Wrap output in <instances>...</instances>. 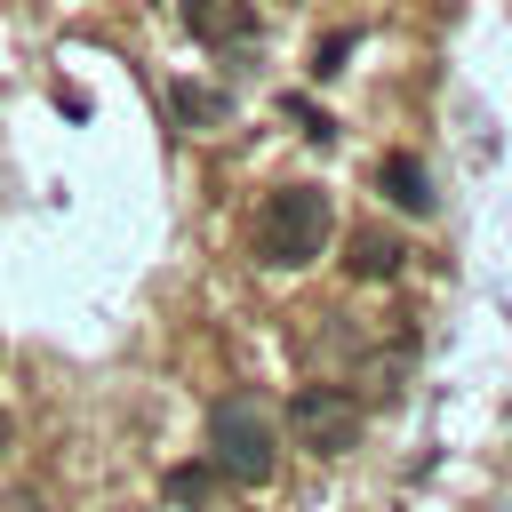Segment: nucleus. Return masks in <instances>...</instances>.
I'll use <instances>...</instances> for the list:
<instances>
[{"label": "nucleus", "instance_id": "20e7f679", "mask_svg": "<svg viewBox=\"0 0 512 512\" xmlns=\"http://www.w3.org/2000/svg\"><path fill=\"white\" fill-rule=\"evenodd\" d=\"M176 16H184V32L208 40V48H240V40L256 32V0H176Z\"/></svg>", "mask_w": 512, "mask_h": 512}, {"label": "nucleus", "instance_id": "6e6552de", "mask_svg": "<svg viewBox=\"0 0 512 512\" xmlns=\"http://www.w3.org/2000/svg\"><path fill=\"white\" fill-rule=\"evenodd\" d=\"M208 488H216V464H176V472L160 480V496H168V504H192V512L208 504Z\"/></svg>", "mask_w": 512, "mask_h": 512}, {"label": "nucleus", "instance_id": "39448f33", "mask_svg": "<svg viewBox=\"0 0 512 512\" xmlns=\"http://www.w3.org/2000/svg\"><path fill=\"white\" fill-rule=\"evenodd\" d=\"M376 192H384L392 208H408V216H424V208H432V176H424V160H416V152L376 160Z\"/></svg>", "mask_w": 512, "mask_h": 512}, {"label": "nucleus", "instance_id": "f257e3e1", "mask_svg": "<svg viewBox=\"0 0 512 512\" xmlns=\"http://www.w3.org/2000/svg\"><path fill=\"white\" fill-rule=\"evenodd\" d=\"M328 232H336V208H328L320 184H280V192L256 208V256H264L272 272L312 264V256L328 248Z\"/></svg>", "mask_w": 512, "mask_h": 512}, {"label": "nucleus", "instance_id": "1a4fd4ad", "mask_svg": "<svg viewBox=\"0 0 512 512\" xmlns=\"http://www.w3.org/2000/svg\"><path fill=\"white\" fill-rule=\"evenodd\" d=\"M0 512H48V504H40V496H16V504H0Z\"/></svg>", "mask_w": 512, "mask_h": 512}, {"label": "nucleus", "instance_id": "f03ea898", "mask_svg": "<svg viewBox=\"0 0 512 512\" xmlns=\"http://www.w3.org/2000/svg\"><path fill=\"white\" fill-rule=\"evenodd\" d=\"M208 456H216V472L240 480V488H264V480L280 472V432H272V416H264L256 392H224V400L208 408Z\"/></svg>", "mask_w": 512, "mask_h": 512}, {"label": "nucleus", "instance_id": "0eeeda50", "mask_svg": "<svg viewBox=\"0 0 512 512\" xmlns=\"http://www.w3.org/2000/svg\"><path fill=\"white\" fill-rule=\"evenodd\" d=\"M168 112H176L184 128H216V120H224L232 104H224L216 88H192V80H176V88H168Z\"/></svg>", "mask_w": 512, "mask_h": 512}, {"label": "nucleus", "instance_id": "7ed1b4c3", "mask_svg": "<svg viewBox=\"0 0 512 512\" xmlns=\"http://www.w3.org/2000/svg\"><path fill=\"white\" fill-rule=\"evenodd\" d=\"M360 424H368V408H360L344 384H304V392L288 400V432H296V448H312V456H352V448H360Z\"/></svg>", "mask_w": 512, "mask_h": 512}, {"label": "nucleus", "instance_id": "9d476101", "mask_svg": "<svg viewBox=\"0 0 512 512\" xmlns=\"http://www.w3.org/2000/svg\"><path fill=\"white\" fill-rule=\"evenodd\" d=\"M8 440H16V424H8V408H0V456H8Z\"/></svg>", "mask_w": 512, "mask_h": 512}, {"label": "nucleus", "instance_id": "423d86ee", "mask_svg": "<svg viewBox=\"0 0 512 512\" xmlns=\"http://www.w3.org/2000/svg\"><path fill=\"white\" fill-rule=\"evenodd\" d=\"M400 256H408V248H400L384 224H360V232H352V280H392Z\"/></svg>", "mask_w": 512, "mask_h": 512}]
</instances>
